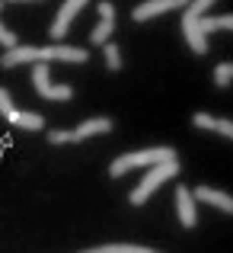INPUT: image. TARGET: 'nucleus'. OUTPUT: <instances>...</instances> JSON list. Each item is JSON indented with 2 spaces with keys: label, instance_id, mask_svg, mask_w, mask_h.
<instances>
[{
  "label": "nucleus",
  "instance_id": "11",
  "mask_svg": "<svg viewBox=\"0 0 233 253\" xmlns=\"http://www.w3.org/2000/svg\"><path fill=\"white\" fill-rule=\"evenodd\" d=\"M112 128H115V122H112L109 116H93V119H86V122H80L77 128H70V144L86 141V138H93V135H109Z\"/></svg>",
  "mask_w": 233,
  "mask_h": 253
},
{
  "label": "nucleus",
  "instance_id": "12",
  "mask_svg": "<svg viewBox=\"0 0 233 253\" xmlns=\"http://www.w3.org/2000/svg\"><path fill=\"white\" fill-rule=\"evenodd\" d=\"M195 199L198 205H211V209L224 211V215H233V196H227L224 189H214V186H195Z\"/></svg>",
  "mask_w": 233,
  "mask_h": 253
},
{
  "label": "nucleus",
  "instance_id": "18",
  "mask_svg": "<svg viewBox=\"0 0 233 253\" xmlns=\"http://www.w3.org/2000/svg\"><path fill=\"white\" fill-rule=\"evenodd\" d=\"M45 138H48V144H70V128H48Z\"/></svg>",
  "mask_w": 233,
  "mask_h": 253
},
{
  "label": "nucleus",
  "instance_id": "6",
  "mask_svg": "<svg viewBox=\"0 0 233 253\" xmlns=\"http://www.w3.org/2000/svg\"><path fill=\"white\" fill-rule=\"evenodd\" d=\"M0 116L13 125V128H23V131H45V116L38 112H26V109H16L10 99V93L0 86Z\"/></svg>",
  "mask_w": 233,
  "mask_h": 253
},
{
  "label": "nucleus",
  "instance_id": "5",
  "mask_svg": "<svg viewBox=\"0 0 233 253\" xmlns=\"http://www.w3.org/2000/svg\"><path fill=\"white\" fill-rule=\"evenodd\" d=\"M32 86H35V93L45 103H67V99H74V86L70 84H51L48 61L32 64Z\"/></svg>",
  "mask_w": 233,
  "mask_h": 253
},
{
  "label": "nucleus",
  "instance_id": "16",
  "mask_svg": "<svg viewBox=\"0 0 233 253\" xmlns=\"http://www.w3.org/2000/svg\"><path fill=\"white\" fill-rule=\"evenodd\" d=\"M214 84L221 86V90H227V86L233 84V61H221L214 68Z\"/></svg>",
  "mask_w": 233,
  "mask_h": 253
},
{
  "label": "nucleus",
  "instance_id": "15",
  "mask_svg": "<svg viewBox=\"0 0 233 253\" xmlns=\"http://www.w3.org/2000/svg\"><path fill=\"white\" fill-rule=\"evenodd\" d=\"M102 58H105V68H109L112 74L122 71V48H118L115 42H105L102 45Z\"/></svg>",
  "mask_w": 233,
  "mask_h": 253
},
{
  "label": "nucleus",
  "instance_id": "17",
  "mask_svg": "<svg viewBox=\"0 0 233 253\" xmlns=\"http://www.w3.org/2000/svg\"><path fill=\"white\" fill-rule=\"evenodd\" d=\"M3 3H6V0H0V10H3ZM0 45H3V48H16V45H19L16 32H10L3 23H0Z\"/></svg>",
  "mask_w": 233,
  "mask_h": 253
},
{
  "label": "nucleus",
  "instance_id": "14",
  "mask_svg": "<svg viewBox=\"0 0 233 253\" xmlns=\"http://www.w3.org/2000/svg\"><path fill=\"white\" fill-rule=\"evenodd\" d=\"M93 253H154V247L147 244H131V241H122V244H96L90 247Z\"/></svg>",
  "mask_w": 233,
  "mask_h": 253
},
{
  "label": "nucleus",
  "instance_id": "4",
  "mask_svg": "<svg viewBox=\"0 0 233 253\" xmlns=\"http://www.w3.org/2000/svg\"><path fill=\"white\" fill-rule=\"evenodd\" d=\"M179 170H182V164H179V157H169V161H160L154 164V167H147V173H144V179L131 189V196H128V202L131 205H144L150 196L160 189V186L166 183V179H172V176H179Z\"/></svg>",
  "mask_w": 233,
  "mask_h": 253
},
{
  "label": "nucleus",
  "instance_id": "8",
  "mask_svg": "<svg viewBox=\"0 0 233 253\" xmlns=\"http://www.w3.org/2000/svg\"><path fill=\"white\" fill-rule=\"evenodd\" d=\"M90 3V0H64L61 3V10L55 13V23L48 26V36L55 39V42H61L64 36H67V29H70V23L80 16V10Z\"/></svg>",
  "mask_w": 233,
  "mask_h": 253
},
{
  "label": "nucleus",
  "instance_id": "1",
  "mask_svg": "<svg viewBox=\"0 0 233 253\" xmlns=\"http://www.w3.org/2000/svg\"><path fill=\"white\" fill-rule=\"evenodd\" d=\"M217 0H189V6L182 10V39L189 42V48L195 51L198 58L208 55V36L217 29H233V13H224V16H208V10Z\"/></svg>",
  "mask_w": 233,
  "mask_h": 253
},
{
  "label": "nucleus",
  "instance_id": "9",
  "mask_svg": "<svg viewBox=\"0 0 233 253\" xmlns=\"http://www.w3.org/2000/svg\"><path fill=\"white\" fill-rule=\"evenodd\" d=\"M112 32H115V3L112 0H99V26L90 32V45L102 48L112 39Z\"/></svg>",
  "mask_w": 233,
  "mask_h": 253
},
{
  "label": "nucleus",
  "instance_id": "2",
  "mask_svg": "<svg viewBox=\"0 0 233 253\" xmlns=\"http://www.w3.org/2000/svg\"><path fill=\"white\" fill-rule=\"evenodd\" d=\"M38 61H67V64H86L90 61V51L86 48H74V45H16V48H6L0 55V68H16V64H38Z\"/></svg>",
  "mask_w": 233,
  "mask_h": 253
},
{
  "label": "nucleus",
  "instance_id": "10",
  "mask_svg": "<svg viewBox=\"0 0 233 253\" xmlns=\"http://www.w3.org/2000/svg\"><path fill=\"white\" fill-rule=\"evenodd\" d=\"M176 215L182 221V228H195L198 224V199L185 183L176 186Z\"/></svg>",
  "mask_w": 233,
  "mask_h": 253
},
{
  "label": "nucleus",
  "instance_id": "13",
  "mask_svg": "<svg viewBox=\"0 0 233 253\" xmlns=\"http://www.w3.org/2000/svg\"><path fill=\"white\" fill-rule=\"evenodd\" d=\"M192 125L201 131H217V135L233 141V119H221V116H211V112L198 109V112H192Z\"/></svg>",
  "mask_w": 233,
  "mask_h": 253
},
{
  "label": "nucleus",
  "instance_id": "7",
  "mask_svg": "<svg viewBox=\"0 0 233 253\" xmlns=\"http://www.w3.org/2000/svg\"><path fill=\"white\" fill-rule=\"evenodd\" d=\"M189 0H144L131 10V23H150V19L163 16V13H172V10H185Z\"/></svg>",
  "mask_w": 233,
  "mask_h": 253
},
{
  "label": "nucleus",
  "instance_id": "3",
  "mask_svg": "<svg viewBox=\"0 0 233 253\" xmlns=\"http://www.w3.org/2000/svg\"><path fill=\"white\" fill-rule=\"evenodd\" d=\"M169 157H179L176 148H169V144H157V148H144V151H128V154H118L115 161L109 164V176L122 179V176H128L131 170H147L160 161H169Z\"/></svg>",
  "mask_w": 233,
  "mask_h": 253
}]
</instances>
